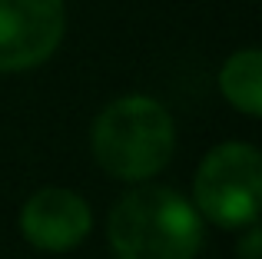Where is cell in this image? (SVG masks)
Returning a JSON list of instances; mask_svg holds the SVG:
<instances>
[{"mask_svg": "<svg viewBox=\"0 0 262 259\" xmlns=\"http://www.w3.org/2000/svg\"><path fill=\"white\" fill-rule=\"evenodd\" d=\"M110 246L116 259H196L203 220L176 189L136 186L110 213Z\"/></svg>", "mask_w": 262, "mask_h": 259, "instance_id": "cell-1", "label": "cell"}, {"mask_svg": "<svg viewBox=\"0 0 262 259\" xmlns=\"http://www.w3.org/2000/svg\"><path fill=\"white\" fill-rule=\"evenodd\" d=\"M90 146H93V160L110 176L143 183L173 160L176 126L160 100L133 93L113 100L96 117Z\"/></svg>", "mask_w": 262, "mask_h": 259, "instance_id": "cell-2", "label": "cell"}, {"mask_svg": "<svg viewBox=\"0 0 262 259\" xmlns=\"http://www.w3.org/2000/svg\"><path fill=\"white\" fill-rule=\"evenodd\" d=\"M262 160L252 143H223L196 169V209L223 229H239L259 216Z\"/></svg>", "mask_w": 262, "mask_h": 259, "instance_id": "cell-3", "label": "cell"}, {"mask_svg": "<svg viewBox=\"0 0 262 259\" xmlns=\"http://www.w3.org/2000/svg\"><path fill=\"white\" fill-rule=\"evenodd\" d=\"M63 30V0H0V73L33 70L50 60Z\"/></svg>", "mask_w": 262, "mask_h": 259, "instance_id": "cell-4", "label": "cell"}, {"mask_svg": "<svg viewBox=\"0 0 262 259\" xmlns=\"http://www.w3.org/2000/svg\"><path fill=\"white\" fill-rule=\"evenodd\" d=\"M93 226L86 200L73 189H40L20 209V233L47 253H67L86 240Z\"/></svg>", "mask_w": 262, "mask_h": 259, "instance_id": "cell-5", "label": "cell"}, {"mask_svg": "<svg viewBox=\"0 0 262 259\" xmlns=\"http://www.w3.org/2000/svg\"><path fill=\"white\" fill-rule=\"evenodd\" d=\"M219 90L223 97L246 117L262 113V53L256 47L236 50L219 70Z\"/></svg>", "mask_w": 262, "mask_h": 259, "instance_id": "cell-6", "label": "cell"}, {"mask_svg": "<svg viewBox=\"0 0 262 259\" xmlns=\"http://www.w3.org/2000/svg\"><path fill=\"white\" fill-rule=\"evenodd\" d=\"M239 259H262V236L256 223H249V233H246L243 246H239Z\"/></svg>", "mask_w": 262, "mask_h": 259, "instance_id": "cell-7", "label": "cell"}]
</instances>
